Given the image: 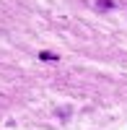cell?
Wrapping results in <instances>:
<instances>
[{
    "label": "cell",
    "instance_id": "6da1fadb",
    "mask_svg": "<svg viewBox=\"0 0 127 130\" xmlns=\"http://www.w3.org/2000/svg\"><path fill=\"white\" fill-rule=\"evenodd\" d=\"M41 60H57V55H52V52H39Z\"/></svg>",
    "mask_w": 127,
    "mask_h": 130
}]
</instances>
